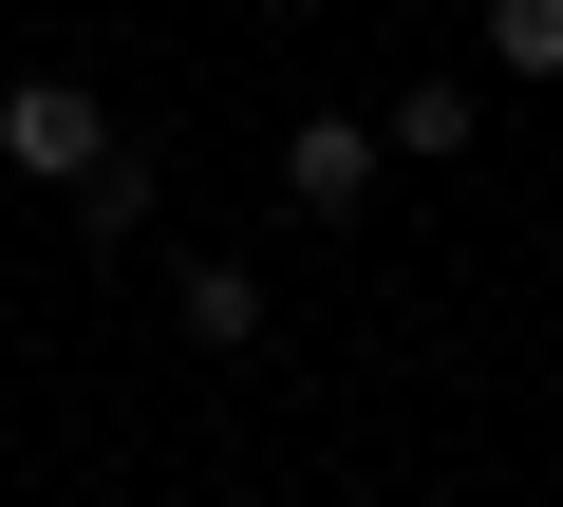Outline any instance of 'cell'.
Wrapping results in <instances>:
<instances>
[{"instance_id": "cell-6", "label": "cell", "mask_w": 563, "mask_h": 507, "mask_svg": "<svg viewBox=\"0 0 563 507\" xmlns=\"http://www.w3.org/2000/svg\"><path fill=\"white\" fill-rule=\"evenodd\" d=\"M488 76H526V95L563 76V0H488Z\"/></svg>"}, {"instance_id": "cell-2", "label": "cell", "mask_w": 563, "mask_h": 507, "mask_svg": "<svg viewBox=\"0 0 563 507\" xmlns=\"http://www.w3.org/2000/svg\"><path fill=\"white\" fill-rule=\"evenodd\" d=\"M376 188H395L376 113H301V132H282V207H301V225H357Z\"/></svg>"}, {"instance_id": "cell-3", "label": "cell", "mask_w": 563, "mask_h": 507, "mask_svg": "<svg viewBox=\"0 0 563 507\" xmlns=\"http://www.w3.org/2000/svg\"><path fill=\"white\" fill-rule=\"evenodd\" d=\"M169 339H188V357H263V264H225V244L169 264Z\"/></svg>"}, {"instance_id": "cell-4", "label": "cell", "mask_w": 563, "mask_h": 507, "mask_svg": "<svg viewBox=\"0 0 563 507\" xmlns=\"http://www.w3.org/2000/svg\"><path fill=\"white\" fill-rule=\"evenodd\" d=\"M376 151H395V169H470V151H488V95H470V76H395Z\"/></svg>"}, {"instance_id": "cell-1", "label": "cell", "mask_w": 563, "mask_h": 507, "mask_svg": "<svg viewBox=\"0 0 563 507\" xmlns=\"http://www.w3.org/2000/svg\"><path fill=\"white\" fill-rule=\"evenodd\" d=\"M113 151V95L95 76H0V188H76Z\"/></svg>"}, {"instance_id": "cell-5", "label": "cell", "mask_w": 563, "mask_h": 507, "mask_svg": "<svg viewBox=\"0 0 563 507\" xmlns=\"http://www.w3.org/2000/svg\"><path fill=\"white\" fill-rule=\"evenodd\" d=\"M151 188H169V169H151V151L113 132V151H95L76 188H57V207H76V244H151Z\"/></svg>"}]
</instances>
